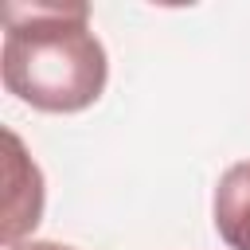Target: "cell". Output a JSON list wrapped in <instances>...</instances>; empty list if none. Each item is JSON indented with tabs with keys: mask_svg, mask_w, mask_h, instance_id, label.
Returning a JSON list of instances; mask_svg holds the SVG:
<instances>
[{
	"mask_svg": "<svg viewBox=\"0 0 250 250\" xmlns=\"http://www.w3.org/2000/svg\"><path fill=\"white\" fill-rule=\"evenodd\" d=\"M8 250H74V246H62V242H16V246H8Z\"/></svg>",
	"mask_w": 250,
	"mask_h": 250,
	"instance_id": "obj_4",
	"label": "cell"
},
{
	"mask_svg": "<svg viewBox=\"0 0 250 250\" xmlns=\"http://www.w3.org/2000/svg\"><path fill=\"white\" fill-rule=\"evenodd\" d=\"M4 141H8V184H12V191H8L4 242L16 246L20 234L35 230V223H39V215H43V176H39V168L27 160V152H23V145H20L16 133H4Z\"/></svg>",
	"mask_w": 250,
	"mask_h": 250,
	"instance_id": "obj_2",
	"label": "cell"
},
{
	"mask_svg": "<svg viewBox=\"0 0 250 250\" xmlns=\"http://www.w3.org/2000/svg\"><path fill=\"white\" fill-rule=\"evenodd\" d=\"M0 70L8 94L43 113H78L105 90V47L86 4H4Z\"/></svg>",
	"mask_w": 250,
	"mask_h": 250,
	"instance_id": "obj_1",
	"label": "cell"
},
{
	"mask_svg": "<svg viewBox=\"0 0 250 250\" xmlns=\"http://www.w3.org/2000/svg\"><path fill=\"white\" fill-rule=\"evenodd\" d=\"M215 230L230 250H250V160L230 164L215 188Z\"/></svg>",
	"mask_w": 250,
	"mask_h": 250,
	"instance_id": "obj_3",
	"label": "cell"
}]
</instances>
